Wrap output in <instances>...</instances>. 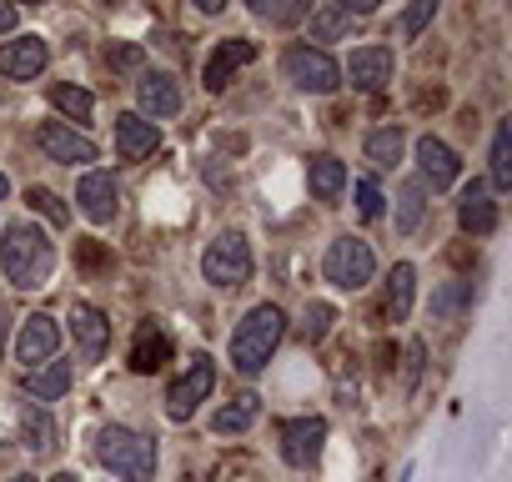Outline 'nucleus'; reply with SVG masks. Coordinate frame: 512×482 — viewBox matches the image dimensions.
Returning a JSON list of instances; mask_svg holds the SVG:
<instances>
[{
  "instance_id": "1",
  "label": "nucleus",
  "mask_w": 512,
  "mask_h": 482,
  "mask_svg": "<svg viewBox=\"0 0 512 482\" xmlns=\"http://www.w3.org/2000/svg\"><path fill=\"white\" fill-rule=\"evenodd\" d=\"M0 272H6V282L16 292H41L56 272V247H51L46 226L21 216V221H11L6 231H0Z\"/></svg>"
},
{
  "instance_id": "2",
  "label": "nucleus",
  "mask_w": 512,
  "mask_h": 482,
  "mask_svg": "<svg viewBox=\"0 0 512 482\" xmlns=\"http://www.w3.org/2000/svg\"><path fill=\"white\" fill-rule=\"evenodd\" d=\"M282 337H287V312H282L277 302L251 307V312L236 322V332H231V367H236L241 377L267 372V362L277 357Z\"/></svg>"
},
{
  "instance_id": "3",
  "label": "nucleus",
  "mask_w": 512,
  "mask_h": 482,
  "mask_svg": "<svg viewBox=\"0 0 512 482\" xmlns=\"http://www.w3.org/2000/svg\"><path fill=\"white\" fill-rule=\"evenodd\" d=\"M96 462L106 472L126 477V482H151L156 477V442L146 432H136V427L111 422V427L96 432Z\"/></svg>"
},
{
  "instance_id": "4",
  "label": "nucleus",
  "mask_w": 512,
  "mask_h": 482,
  "mask_svg": "<svg viewBox=\"0 0 512 482\" xmlns=\"http://www.w3.org/2000/svg\"><path fill=\"white\" fill-rule=\"evenodd\" d=\"M322 277L337 287V292H362V287H372V277H377V252H372V241H362V236H337L332 247H327V257H322Z\"/></svg>"
},
{
  "instance_id": "5",
  "label": "nucleus",
  "mask_w": 512,
  "mask_h": 482,
  "mask_svg": "<svg viewBox=\"0 0 512 482\" xmlns=\"http://www.w3.org/2000/svg\"><path fill=\"white\" fill-rule=\"evenodd\" d=\"M251 241L241 236V231H221L211 247L201 252V277L211 282V287H221V292H236V287H246L251 282Z\"/></svg>"
},
{
  "instance_id": "6",
  "label": "nucleus",
  "mask_w": 512,
  "mask_h": 482,
  "mask_svg": "<svg viewBox=\"0 0 512 482\" xmlns=\"http://www.w3.org/2000/svg\"><path fill=\"white\" fill-rule=\"evenodd\" d=\"M282 76H287L297 91H307V96H332V91L342 86V66H337L327 51L307 46V41H297V46L282 51Z\"/></svg>"
},
{
  "instance_id": "7",
  "label": "nucleus",
  "mask_w": 512,
  "mask_h": 482,
  "mask_svg": "<svg viewBox=\"0 0 512 482\" xmlns=\"http://www.w3.org/2000/svg\"><path fill=\"white\" fill-rule=\"evenodd\" d=\"M211 387H216V362H211L206 352H196L191 367L166 387V417H171V422H191V412L211 397Z\"/></svg>"
},
{
  "instance_id": "8",
  "label": "nucleus",
  "mask_w": 512,
  "mask_h": 482,
  "mask_svg": "<svg viewBox=\"0 0 512 482\" xmlns=\"http://www.w3.org/2000/svg\"><path fill=\"white\" fill-rule=\"evenodd\" d=\"M277 437H282L277 452H282L287 467H317V457L327 447V422L322 417H287L277 427Z\"/></svg>"
},
{
  "instance_id": "9",
  "label": "nucleus",
  "mask_w": 512,
  "mask_h": 482,
  "mask_svg": "<svg viewBox=\"0 0 512 482\" xmlns=\"http://www.w3.org/2000/svg\"><path fill=\"white\" fill-rule=\"evenodd\" d=\"M56 347H61V322L51 312H31L16 332V362L26 372H36V367L56 362Z\"/></svg>"
},
{
  "instance_id": "10",
  "label": "nucleus",
  "mask_w": 512,
  "mask_h": 482,
  "mask_svg": "<svg viewBox=\"0 0 512 482\" xmlns=\"http://www.w3.org/2000/svg\"><path fill=\"white\" fill-rule=\"evenodd\" d=\"M36 146H41L51 161H61V166H91V161H101L96 141L81 136V131H71L66 121H41V126H36Z\"/></svg>"
},
{
  "instance_id": "11",
  "label": "nucleus",
  "mask_w": 512,
  "mask_h": 482,
  "mask_svg": "<svg viewBox=\"0 0 512 482\" xmlns=\"http://www.w3.org/2000/svg\"><path fill=\"white\" fill-rule=\"evenodd\" d=\"M76 206H81V216H86L91 226L116 221V216H121V186H116V176H111V171H86V176L76 181Z\"/></svg>"
},
{
  "instance_id": "12",
  "label": "nucleus",
  "mask_w": 512,
  "mask_h": 482,
  "mask_svg": "<svg viewBox=\"0 0 512 482\" xmlns=\"http://www.w3.org/2000/svg\"><path fill=\"white\" fill-rule=\"evenodd\" d=\"M342 76H347L357 91L377 96V91H382V86L397 76V56H392V46H357V51L347 56Z\"/></svg>"
},
{
  "instance_id": "13",
  "label": "nucleus",
  "mask_w": 512,
  "mask_h": 482,
  "mask_svg": "<svg viewBox=\"0 0 512 482\" xmlns=\"http://www.w3.org/2000/svg\"><path fill=\"white\" fill-rule=\"evenodd\" d=\"M46 66H51V46L41 36L0 41V76H6V81H36Z\"/></svg>"
},
{
  "instance_id": "14",
  "label": "nucleus",
  "mask_w": 512,
  "mask_h": 482,
  "mask_svg": "<svg viewBox=\"0 0 512 482\" xmlns=\"http://www.w3.org/2000/svg\"><path fill=\"white\" fill-rule=\"evenodd\" d=\"M136 101H141V111L136 116H146L151 126L156 121H171V116H181V81L176 76H166V71H146L141 76V86H136Z\"/></svg>"
},
{
  "instance_id": "15",
  "label": "nucleus",
  "mask_w": 512,
  "mask_h": 482,
  "mask_svg": "<svg viewBox=\"0 0 512 482\" xmlns=\"http://www.w3.org/2000/svg\"><path fill=\"white\" fill-rule=\"evenodd\" d=\"M417 181L422 186H432V191H447L457 176H462V161H457V151L447 146V141H437V136H422L417 141Z\"/></svg>"
},
{
  "instance_id": "16",
  "label": "nucleus",
  "mask_w": 512,
  "mask_h": 482,
  "mask_svg": "<svg viewBox=\"0 0 512 482\" xmlns=\"http://www.w3.org/2000/svg\"><path fill=\"white\" fill-rule=\"evenodd\" d=\"M66 322H71V337H76L81 357H86V362H101L106 347H111V322H106V312L91 307V302H76Z\"/></svg>"
},
{
  "instance_id": "17",
  "label": "nucleus",
  "mask_w": 512,
  "mask_h": 482,
  "mask_svg": "<svg viewBox=\"0 0 512 482\" xmlns=\"http://www.w3.org/2000/svg\"><path fill=\"white\" fill-rule=\"evenodd\" d=\"M156 146H161V131L146 116H136V111H121L116 116V156L121 161H146Z\"/></svg>"
},
{
  "instance_id": "18",
  "label": "nucleus",
  "mask_w": 512,
  "mask_h": 482,
  "mask_svg": "<svg viewBox=\"0 0 512 482\" xmlns=\"http://www.w3.org/2000/svg\"><path fill=\"white\" fill-rule=\"evenodd\" d=\"M457 226H462L467 236H492V231H497V201L487 196V186H482V181L462 186V201H457Z\"/></svg>"
},
{
  "instance_id": "19",
  "label": "nucleus",
  "mask_w": 512,
  "mask_h": 482,
  "mask_svg": "<svg viewBox=\"0 0 512 482\" xmlns=\"http://www.w3.org/2000/svg\"><path fill=\"white\" fill-rule=\"evenodd\" d=\"M251 61H256V46H251V41H221V46L211 51L206 71H201L206 91H211V96H216V91H226L231 71H241V66H251Z\"/></svg>"
},
{
  "instance_id": "20",
  "label": "nucleus",
  "mask_w": 512,
  "mask_h": 482,
  "mask_svg": "<svg viewBox=\"0 0 512 482\" xmlns=\"http://www.w3.org/2000/svg\"><path fill=\"white\" fill-rule=\"evenodd\" d=\"M352 36V11L337 6V0H327V6H312L307 16V46L327 51V41H347Z\"/></svg>"
},
{
  "instance_id": "21",
  "label": "nucleus",
  "mask_w": 512,
  "mask_h": 482,
  "mask_svg": "<svg viewBox=\"0 0 512 482\" xmlns=\"http://www.w3.org/2000/svg\"><path fill=\"white\" fill-rule=\"evenodd\" d=\"M71 382H76V367L71 362H46V367H36V372H26V397L41 407V402H61L66 392H71Z\"/></svg>"
},
{
  "instance_id": "22",
  "label": "nucleus",
  "mask_w": 512,
  "mask_h": 482,
  "mask_svg": "<svg viewBox=\"0 0 512 482\" xmlns=\"http://www.w3.org/2000/svg\"><path fill=\"white\" fill-rule=\"evenodd\" d=\"M166 357H171V337L161 332V322H141L131 342V372H161Z\"/></svg>"
},
{
  "instance_id": "23",
  "label": "nucleus",
  "mask_w": 512,
  "mask_h": 482,
  "mask_svg": "<svg viewBox=\"0 0 512 482\" xmlns=\"http://www.w3.org/2000/svg\"><path fill=\"white\" fill-rule=\"evenodd\" d=\"M256 417H262V397H256V392H241V397H231L226 407H216L211 432H221V437H241Z\"/></svg>"
},
{
  "instance_id": "24",
  "label": "nucleus",
  "mask_w": 512,
  "mask_h": 482,
  "mask_svg": "<svg viewBox=\"0 0 512 482\" xmlns=\"http://www.w3.org/2000/svg\"><path fill=\"white\" fill-rule=\"evenodd\" d=\"M307 186H312L317 201H337V196L347 191V166H342V156H312V161H307Z\"/></svg>"
},
{
  "instance_id": "25",
  "label": "nucleus",
  "mask_w": 512,
  "mask_h": 482,
  "mask_svg": "<svg viewBox=\"0 0 512 482\" xmlns=\"http://www.w3.org/2000/svg\"><path fill=\"white\" fill-rule=\"evenodd\" d=\"M412 302H417V267L412 262H397L392 267V282H387V322H407L412 317Z\"/></svg>"
},
{
  "instance_id": "26",
  "label": "nucleus",
  "mask_w": 512,
  "mask_h": 482,
  "mask_svg": "<svg viewBox=\"0 0 512 482\" xmlns=\"http://www.w3.org/2000/svg\"><path fill=\"white\" fill-rule=\"evenodd\" d=\"M21 447H26L31 457L56 452V422L46 417V407H31V402H26V412H21Z\"/></svg>"
},
{
  "instance_id": "27",
  "label": "nucleus",
  "mask_w": 512,
  "mask_h": 482,
  "mask_svg": "<svg viewBox=\"0 0 512 482\" xmlns=\"http://www.w3.org/2000/svg\"><path fill=\"white\" fill-rule=\"evenodd\" d=\"M487 176H492V191H512V126H507V121H497V126H492Z\"/></svg>"
},
{
  "instance_id": "28",
  "label": "nucleus",
  "mask_w": 512,
  "mask_h": 482,
  "mask_svg": "<svg viewBox=\"0 0 512 482\" xmlns=\"http://www.w3.org/2000/svg\"><path fill=\"white\" fill-rule=\"evenodd\" d=\"M367 161L377 166V171H392L397 161H402V151H407V131L402 126H382V131H372L367 136Z\"/></svg>"
},
{
  "instance_id": "29",
  "label": "nucleus",
  "mask_w": 512,
  "mask_h": 482,
  "mask_svg": "<svg viewBox=\"0 0 512 482\" xmlns=\"http://www.w3.org/2000/svg\"><path fill=\"white\" fill-rule=\"evenodd\" d=\"M422 216H427V186L412 176V181H402V191H397V231L412 236V231L422 226Z\"/></svg>"
},
{
  "instance_id": "30",
  "label": "nucleus",
  "mask_w": 512,
  "mask_h": 482,
  "mask_svg": "<svg viewBox=\"0 0 512 482\" xmlns=\"http://www.w3.org/2000/svg\"><path fill=\"white\" fill-rule=\"evenodd\" d=\"M332 322H337V307H332V302H307L302 317H297V337H302L307 347H317V342H327Z\"/></svg>"
},
{
  "instance_id": "31",
  "label": "nucleus",
  "mask_w": 512,
  "mask_h": 482,
  "mask_svg": "<svg viewBox=\"0 0 512 482\" xmlns=\"http://www.w3.org/2000/svg\"><path fill=\"white\" fill-rule=\"evenodd\" d=\"M51 106H56L66 121H76V126H86L91 111H96L91 91H81V86H51Z\"/></svg>"
},
{
  "instance_id": "32",
  "label": "nucleus",
  "mask_w": 512,
  "mask_h": 482,
  "mask_svg": "<svg viewBox=\"0 0 512 482\" xmlns=\"http://www.w3.org/2000/svg\"><path fill=\"white\" fill-rule=\"evenodd\" d=\"M251 11L262 21H272V26H292V21L312 16V0H251Z\"/></svg>"
},
{
  "instance_id": "33",
  "label": "nucleus",
  "mask_w": 512,
  "mask_h": 482,
  "mask_svg": "<svg viewBox=\"0 0 512 482\" xmlns=\"http://www.w3.org/2000/svg\"><path fill=\"white\" fill-rule=\"evenodd\" d=\"M106 66H111L116 76H141V71H146V46H136V41H111V46H106Z\"/></svg>"
},
{
  "instance_id": "34",
  "label": "nucleus",
  "mask_w": 512,
  "mask_h": 482,
  "mask_svg": "<svg viewBox=\"0 0 512 482\" xmlns=\"http://www.w3.org/2000/svg\"><path fill=\"white\" fill-rule=\"evenodd\" d=\"M26 201H31V206H36V211H41V216H46L51 226H66V221H71L66 201H61L56 191H46V186H31V191H26Z\"/></svg>"
},
{
  "instance_id": "35",
  "label": "nucleus",
  "mask_w": 512,
  "mask_h": 482,
  "mask_svg": "<svg viewBox=\"0 0 512 482\" xmlns=\"http://www.w3.org/2000/svg\"><path fill=\"white\" fill-rule=\"evenodd\" d=\"M432 16H437V0H417V6H407V11H402V36L417 41V36L432 26Z\"/></svg>"
},
{
  "instance_id": "36",
  "label": "nucleus",
  "mask_w": 512,
  "mask_h": 482,
  "mask_svg": "<svg viewBox=\"0 0 512 482\" xmlns=\"http://www.w3.org/2000/svg\"><path fill=\"white\" fill-rule=\"evenodd\" d=\"M357 211H362L367 221H377V216H382V191H377L372 181H357Z\"/></svg>"
},
{
  "instance_id": "37",
  "label": "nucleus",
  "mask_w": 512,
  "mask_h": 482,
  "mask_svg": "<svg viewBox=\"0 0 512 482\" xmlns=\"http://www.w3.org/2000/svg\"><path fill=\"white\" fill-rule=\"evenodd\" d=\"M16 26H21V11H16V6H6V0H0V36H11Z\"/></svg>"
},
{
  "instance_id": "38",
  "label": "nucleus",
  "mask_w": 512,
  "mask_h": 482,
  "mask_svg": "<svg viewBox=\"0 0 512 482\" xmlns=\"http://www.w3.org/2000/svg\"><path fill=\"white\" fill-rule=\"evenodd\" d=\"M11 327H16V317H11V307L0 302V357H6V342H11Z\"/></svg>"
},
{
  "instance_id": "39",
  "label": "nucleus",
  "mask_w": 512,
  "mask_h": 482,
  "mask_svg": "<svg viewBox=\"0 0 512 482\" xmlns=\"http://www.w3.org/2000/svg\"><path fill=\"white\" fill-rule=\"evenodd\" d=\"M417 372H422V342H412V347H407V387L417 382Z\"/></svg>"
},
{
  "instance_id": "40",
  "label": "nucleus",
  "mask_w": 512,
  "mask_h": 482,
  "mask_svg": "<svg viewBox=\"0 0 512 482\" xmlns=\"http://www.w3.org/2000/svg\"><path fill=\"white\" fill-rule=\"evenodd\" d=\"M11 196V181H6V171H0V201H6Z\"/></svg>"
},
{
  "instance_id": "41",
  "label": "nucleus",
  "mask_w": 512,
  "mask_h": 482,
  "mask_svg": "<svg viewBox=\"0 0 512 482\" xmlns=\"http://www.w3.org/2000/svg\"><path fill=\"white\" fill-rule=\"evenodd\" d=\"M51 482H81V477H76V472H56Z\"/></svg>"
},
{
  "instance_id": "42",
  "label": "nucleus",
  "mask_w": 512,
  "mask_h": 482,
  "mask_svg": "<svg viewBox=\"0 0 512 482\" xmlns=\"http://www.w3.org/2000/svg\"><path fill=\"white\" fill-rule=\"evenodd\" d=\"M11 482H41V477H31V472H16V477H11Z\"/></svg>"
}]
</instances>
